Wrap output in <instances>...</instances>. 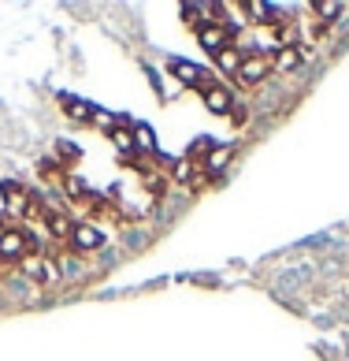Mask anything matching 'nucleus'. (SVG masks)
Masks as SVG:
<instances>
[{"mask_svg": "<svg viewBox=\"0 0 349 361\" xmlns=\"http://www.w3.org/2000/svg\"><path fill=\"white\" fill-rule=\"evenodd\" d=\"M201 101H205V109L208 112H216V116H231L238 104H234V93L227 90V86H220V82H212V78H205L201 82Z\"/></svg>", "mask_w": 349, "mask_h": 361, "instance_id": "1", "label": "nucleus"}, {"mask_svg": "<svg viewBox=\"0 0 349 361\" xmlns=\"http://www.w3.org/2000/svg\"><path fill=\"white\" fill-rule=\"evenodd\" d=\"M197 42H201V49H208L212 56H216L223 45L234 42V34H231V26H223L220 19H208V23L197 26Z\"/></svg>", "mask_w": 349, "mask_h": 361, "instance_id": "2", "label": "nucleus"}, {"mask_svg": "<svg viewBox=\"0 0 349 361\" xmlns=\"http://www.w3.org/2000/svg\"><path fill=\"white\" fill-rule=\"evenodd\" d=\"M267 71H272V60L264 56V52H246V60H241V68H238V78L246 86H260L264 78H267Z\"/></svg>", "mask_w": 349, "mask_h": 361, "instance_id": "3", "label": "nucleus"}, {"mask_svg": "<svg viewBox=\"0 0 349 361\" xmlns=\"http://www.w3.org/2000/svg\"><path fill=\"white\" fill-rule=\"evenodd\" d=\"M26 253H30V235L23 231V227H8L4 243H0V261L8 264H19Z\"/></svg>", "mask_w": 349, "mask_h": 361, "instance_id": "4", "label": "nucleus"}, {"mask_svg": "<svg viewBox=\"0 0 349 361\" xmlns=\"http://www.w3.org/2000/svg\"><path fill=\"white\" fill-rule=\"evenodd\" d=\"M305 63V52L301 45H275V56H272V68L283 71V75H293Z\"/></svg>", "mask_w": 349, "mask_h": 361, "instance_id": "5", "label": "nucleus"}, {"mask_svg": "<svg viewBox=\"0 0 349 361\" xmlns=\"http://www.w3.org/2000/svg\"><path fill=\"white\" fill-rule=\"evenodd\" d=\"M101 243H104L101 227H93V224H75V231H71V250L89 253V250H97Z\"/></svg>", "mask_w": 349, "mask_h": 361, "instance_id": "6", "label": "nucleus"}, {"mask_svg": "<svg viewBox=\"0 0 349 361\" xmlns=\"http://www.w3.org/2000/svg\"><path fill=\"white\" fill-rule=\"evenodd\" d=\"M167 71H171L174 78H179L182 86H193V90H201V82L208 78V75L201 71L197 63H190V60H171V63H167Z\"/></svg>", "mask_w": 349, "mask_h": 361, "instance_id": "7", "label": "nucleus"}, {"mask_svg": "<svg viewBox=\"0 0 349 361\" xmlns=\"http://www.w3.org/2000/svg\"><path fill=\"white\" fill-rule=\"evenodd\" d=\"M212 60H216V68L223 71V75H238V68H241V60H246V52H241L234 42L231 45H223L220 52H216V56H212Z\"/></svg>", "mask_w": 349, "mask_h": 361, "instance_id": "8", "label": "nucleus"}, {"mask_svg": "<svg viewBox=\"0 0 349 361\" xmlns=\"http://www.w3.org/2000/svg\"><path fill=\"white\" fill-rule=\"evenodd\" d=\"M45 227H49V235L56 238V243H71L75 220H71V216H63V212H49V220H45Z\"/></svg>", "mask_w": 349, "mask_h": 361, "instance_id": "9", "label": "nucleus"}, {"mask_svg": "<svg viewBox=\"0 0 349 361\" xmlns=\"http://www.w3.org/2000/svg\"><path fill=\"white\" fill-rule=\"evenodd\" d=\"M231 160H234V145H216V149L205 157V168H201V171H208V176H220V171L231 164Z\"/></svg>", "mask_w": 349, "mask_h": 361, "instance_id": "10", "label": "nucleus"}, {"mask_svg": "<svg viewBox=\"0 0 349 361\" xmlns=\"http://www.w3.org/2000/svg\"><path fill=\"white\" fill-rule=\"evenodd\" d=\"M130 135H134V149L156 153V135H153V127H149V123H134V127H130Z\"/></svg>", "mask_w": 349, "mask_h": 361, "instance_id": "11", "label": "nucleus"}, {"mask_svg": "<svg viewBox=\"0 0 349 361\" xmlns=\"http://www.w3.org/2000/svg\"><path fill=\"white\" fill-rule=\"evenodd\" d=\"M112 145L119 149V157H123V160H130L134 153H138V149H134V135H130V127H115V130H112Z\"/></svg>", "mask_w": 349, "mask_h": 361, "instance_id": "12", "label": "nucleus"}, {"mask_svg": "<svg viewBox=\"0 0 349 361\" xmlns=\"http://www.w3.org/2000/svg\"><path fill=\"white\" fill-rule=\"evenodd\" d=\"M345 11V4H338V0H316L312 4V16H319L324 23H334Z\"/></svg>", "mask_w": 349, "mask_h": 361, "instance_id": "13", "label": "nucleus"}, {"mask_svg": "<svg viewBox=\"0 0 349 361\" xmlns=\"http://www.w3.org/2000/svg\"><path fill=\"white\" fill-rule=\"evenodd\" d=\"M171 179H174V183H193V160H190V157L174 160V168H171Z\"/></svg>", "mask_w": 349, "mask_h": 361, "instance_id": "14", "label": "nucleus"}, {"mask_svg": "<svg viewBox=\"0 0 349 361\" xmlns=\"http://www.w3.org/2000/svg\"><path fill=\"white\" fill-rule=\"evenodd\" d=\"M63 104H67V116L71 119H89V112H93V104L75 101V97H63Z\"/></svg>", "mask_w": 349, "mask_h": 361, "instance_id": "15", "label": "nucleus"}, {"mask_svg": "<svg viewBox=\"0 0 349 361\" xmlns=\"http://www.w3.org/2000/svg\"><path fill=\"white\" fill-rule=\"evenodd\" d=\"M197 16H208V11H205V8H197V4H182V19L190 23L193 30H197V26H201V19H197Z\"/></svg>", "mask_w": 349, "mask_h": 361, "instance_id": "16", "label": "nucleus"}, {"mask_svg": "<svg viewBox=\"0 0 349 361\" xmlns=\"http://www.w3.org/2000/svg\"><path fill=\"white\" fill-rule=\"evenodd\" d=\"M212 149H216V142H212V138H197L193 149H190V160H193V157H208Z\"/></svg>", "mask_w": 349, "mask_h": 361, "instance_id": "17", "label": "nucleus"}, {"mask_svg": "<svg viewBox=\"0 0 349 361\" xmlns=\"http://www.w3.org/2000/svg\"><path fill=\"white\" fill-rule=\"evenodd\" d=\"M89 123H97V127H108V130H115V116H108V112H97V109H93V112H89Z\"/></svg>", "mask_w": 349, "mask_h": 361, "instance_id": "18", "label": "nucleus"}, {"mask_svg": "<svg viewBox=\"0 0 349 361\" xmlns=\"http://www.w3.org/2000/svg\"><path fill=\"white\" fill-rule=\"evenodd\" d=\"M67 194H71V197H82V194H86V183L71 176V179H67Z\"/></svg>", "mask_w": 349, "mask_h": 361, "instance_id": "19", "label": "nucleus"}, {"mask_svg": "<svg viewBox=\"0 0 349 361\" xmlns=\"http://www.w3.org/2000/svg\"><path fill=\"white\" fill-rule=\"evenodd\" d=\"M4 235H8V224H4V220H0V243H4Z\"/></svg>", "mask_w": 349, "mask_h": 361, "instance_id": "20", "label": "nucleus"}]
</instances>
